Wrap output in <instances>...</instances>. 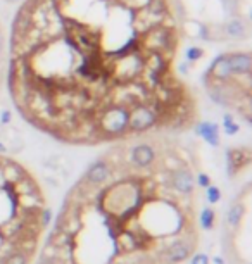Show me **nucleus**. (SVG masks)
<instances>
[{"instance_id":"5","label":"nucleus","mask_w":252,"mask_h":264,"mask_svg":"<svg viewBox=\"0 0 252 264\" xmlns=\"http://www.w3.org/2000/svg\"><path fill=\"white\" fill-rule=\"evenodd\" d=\"M197 132L200 133V135L204 136V138H207L211 143H218V133H216V126H211V125H199V128H197Z\"/></svg>"},{"instance_id":"4","label":"nucleus","mask_w":252,"mask_h":264,"mask_svg":"<svg viewBox=\"0 0 252 264\" xmlns=\"http://www.w3.org/2000/svg\"><path fill=\"white\" fill-rule=\"evenodd\" d=\"M214 218H216V214L211 207L202 209V212H200V216H199V223H200V226H202V230H212V226H214Z\"/></svg>"},{"instance_id":"3","label":"nucleus","mask_w":252,"mask_h":264,"mask_svg":"<svg viewBox=\"0 0 252 264\" xmlns=\"http://www.w3.org/2000/svg\"><path fill=\"white\" fill-rule=\"evenodd\" d=\"M7 52H9V33L0 21V95L7 81Z\"/></svg>"},{"instance_id":"11","label":"nucleus","mask_w":252,"mask_h":264,"mask_svg":"<svg viewBox=\"0 0 252 264\" xmlns=\"http://www.w3.org/2000/svg\"><path fill=\"white\" fill-rule=\"evenodd\" d=\"M214 263H216V264H223V261H221V259H219V258H216V259H214Z\"/></svg>"},{"instance_id":"9","label":"nucleus","mask_w":252,"mask_h":264,"mask_svg":"<svg viewBox=\"0 0 252 264\" xmlns=\"http://www.w3.org/2000/svg\"><path fill=\"white\" fill-rule=\"evenodd\" d=\"M195 182L199 183V187H202V189H207V187L211 185V178L206 173H199V175L195 176Z\"/></svg>"},{"instance_id":"2","label":"nucleus","mask_w":252,"mask_h":264,"mask_svg":"<svg viewBox=\"0 0 252 264\" xmlns=\"http://www.w3.org/2000/svg\"><path fill=\"white\" fill-rule=\"evenodd\" d=\"M195 247V240H180L169 245L163 256V264H176L190 258Z\"/></svg>"},{"instance_id":"7","label":"nucleus","mask_w":252,"mask_h":264,"mask_svg":"<svg viewBox=\"0 0 252 264\" xmlns=\"http://www.w3.org/2000/svg\"><path fill=\"white\" fill-rule=\"evenodd\" d=\"M28 263H30V256L17 251V252H12L2 264H28Z\"/></svg>"},{"instance_id":"10","label":"nucleus","mask_w":252,"mask_h":264,"mask_svg":"<svg viewBox=\"0 0 252 264\" xmlns=\"http://www.w3.org/2000/svg\"><path fill=\"white\" fill-rule=\"evenodd\" d=\"M192 264H209V258H207L206 254H197V256H193Z\"/></svg>"},{"instance_id":"1","label":"nucleus","mask_w":252,"mask_h":264,"mask_svg":"<svg viewBox=\"0 0 252 264\" xmlns=\"http://www.w3.org/2000/svg\"><path fill=\"white\" fill-rule=\"evenodd\" d=\"M171 0H23L7 88L30 125L76 145L183 130L197 102L178 73Z\"/></svg>"},{"instance_id":"8","label":"nucleus","mask_w":252,"mask_h":264,"mask_svg":"<svg viewBox=\"0 0 252 264\" xmlns=\"http://www.w3.org/2000/svg\"><path fill=\"white\" fill-rule=\"evenodd\" d=\"M221 198V192H219L218 187H207V202L209 204H216Z\"/></svg>"},{"instance_id":"6","label":"nucleus","mask_w":252,"mask_h":264,"mask_svg":"<svg viewBox=\"0 0 252 264\" xmlns=\"http://www.w3.org/2000/svg\"><path fill=\"white\" fill-rule=\"evenodd\" d=\"M242 214H244V207L240 204H235L232 209L228 211V225L230 226H239V223H240V219H242Z\"/></svg>"}]
</instances>
